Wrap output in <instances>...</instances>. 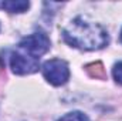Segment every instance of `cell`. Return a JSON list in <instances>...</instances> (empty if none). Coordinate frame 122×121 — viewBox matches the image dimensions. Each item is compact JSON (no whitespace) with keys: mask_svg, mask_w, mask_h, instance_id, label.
Masks as SVG:
<instances>
[{"mask_svg":"<svg viewBox=\"0 0 122 121\" xmlns=\"http://www.w3.org/2000/svg\"><path fill=\"white\" fill-rule=\"evenodd\" d=\"M121 41H122V30H121Z\"/></svg>","mask_w":122,"mask_h":121,"instance_id":"cell-8","label":"cell"},{"mask_svg":"<svg viewBox=\"0 0 122 121\" xmlns=\"http://www.w3.org/2000/svg\"><path fill=\"white\" fill-rule=\"evenodd\" d=\"M50 46H51V41H50L48 36L46 33H43V31H37V33L29 34V36L23 37L20 40V43H19L20 51L29 54L31 57H36V59L46 54L50 50Z\"/></svg>","mask_w":122,"mask_h":121,"instance_id":"cell-3","label":"cell"},{"mask_svg":"<svg viewBox=\"0 0 122 121\" xmlns=\"http://www.w3.org/2000/svg\"><path fill=\"white\" fill-rule=\"evenodd\" d=\"M62 40L80 50H101L109 44V34L105 27L84 17H75L62 29Z\"/></svg>","mask_w":122,"mask_h":121,"instance_id":"cell-1","label":"cell"},{"mask_svg":"<svg viewBox=\"0 0 122 121\" xmlns=\"http://www.w3.org/2000/svg\"><path fill=\"white\" fill-rule=\"evenodd\" d=\"M41 73L44 78L47 80V83L56 87L64 86L70 80V67L67 61L60 60V59L47 60L41 66Z\"/></svg>","mask_w":122,"mask_h":121,"instance_id":"cell-2","label":"cell"},{"mask_svg":"<svg viewBox=\"0 0 122 121\" xmlns=\"http://www.w3.org/2000/svg\"><path fill=\"white\" fill-rule=\"evenodd\" d=\"M57 121H90V118L81 111H71V113H67L65 116H62Z\"/></svg>","mask_w":122,"mask_h":121,"instance_id":"cell-6","label":"cell"},{"mask_svg":"<svg viewBox=\"0 0 122 121\" xmlns=\"http://www.w3.org/2000/svg\"><path fill=\"white\" fill-rule=\"evenodd\" d=\"M9 64H10L11 71L17 76L33 74L38 71V67H40L38 59L31 57L23 51H11L9 57Z\"/></svg>","mask_w":122,"mask_h":121,"instance_id":"cell-4","label":"cell"},{"mask_svg":"<svg viewBox=\"0 0 122 121\" xmlns=\"http://www.w3.org/2000/svg\"><path fill=\"white\" fill-rule=\"evenodd\" d=\"M0 7L10 13H24L29 10L30 3L26 0H6L0 3Z\"/></svg>","mask_w":122,"mask_h":121,"instance_id":"cell-5","label":"cell"},{"mask_svg":"<svg viewBox=\"0 0 122 121\" xmlns=\"http://www.w3.org/2000/svg\"><path fill=\"white\" fill-rule=\"evenodd\" d=\"M112 77H114L117 84L122 86V61H118V63L114 64V67H112Z\"/></svg>","mask_w":122,"mask_h":121,"instance_id":"cell-7","label":"cell"}]
</instances>
